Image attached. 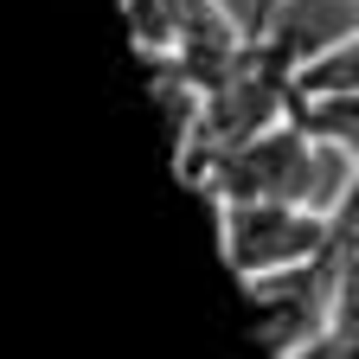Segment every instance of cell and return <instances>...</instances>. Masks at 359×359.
I'll use <instances>...</instances> for the list:
<instances>
[{"mask_svg":"<svg viewBox=\"0 0 359 359\" xmlns=\"http://www.w3.org/2000/svg\"><path fill=\"white\" fill-rule=\"evenodd\" d=\"M340 187H346V154L327 148L321 135H308L295 116L231 142L193 180V193L212 205H224V199H289V205H327V212H334Z\"/></svg>","mask_w":359,"mask_h":359,"instance_id":"obj_1","label":"cell"},{"mask_svg":"<svg viewBox=\"0 0 359 359\" xmlns=\"http://www.w3.org/2000/svg\"><path fill=\"white\" fill-rule=\"evenodd\" d=\"M218 238H224V257H231L238 283H244V276H263V269L308 263V257L334 250V212L289 205V199H224Z\"/></svg>","mask_w":359,"mask_h":359,"instance_id":"obj_2","label":"cell"},{"mask_svg":"<svg viewBox=\"0 0 359 359\" xmlns=\"http://www.w3.org/2000/svg\"><path fill=\"white\" fill-rule=\"evenodd\" d=\"M244 302H250L257 340L276 359H295L302 346H314L334 327V250L308 257V263L263 269V276H244Z\"/></svg>","mask_w":359,"mask_h":359,"instance_id":"obj_3","label":"cell"},{"mask_svg":"<svg viewBox=\"0 0 359 359\" xmlns=\"http://www.w3.org/2000/svg\"><path fill=\"white\" fill-rule=\"evenodd\" d=\"M173 13H180V45H173V58L187 65L199 83H212L224 65L238 58L250 20H231L224 0H173Z\"/></svg>","mask_w":359,"mask_h":359,"instance_id":"obj_4","label":"cell"},{"mask_svg":"<svg viewBox=\"0 0 359 359\" xmlns=\"http://www.w3.org/2000/svg\"><path fill=\"white\" fill-rule=\"evenodd\" d=\"M295 97H359V26L327 39L302 71H295Z\"/></svg>","mask_w":359,"mask_h":359,"instance_id":"obj_5","label":"cell"},{"mask_svg":"<svg viewBox=\"0 0 359 359\" xmlns=\"http://www.w3.org/2000/svg\"><path fill=\"white\" fill-rule=\"evenodd\" d=\"M327 334L359 359V238H334V327Z\"/></svg>","mask_w":359,"mask_h":359,"instance_id":"obj_6","label":"cell"},{"mask_svg":"<svg viewBox=\"0 0 359 359\" xmlns=\"http://www.w3.org/2000/svg\"><path fill=\"white\" fill-rule=\"evenodd\" d=\"M122 26L135 39V52L142 58H167L180 45V13L173 0H122Z\"/></svg>","mask_w":359,"mask_h":359,"instance_id":"obj_7","label":"cell"},{"mask_svg":"<svg viewBox=\"0 0 359 359\" xmlns=\"http://www.w3.org/2000/svg\"><path fill=\"white\" fill-rule=\"evenodd\" d=\"M295 359H353V353H346V346H340L334 334H321V340H314V346H302Z\"/></svg>","mask_w":359,"mask_h":359,"instance_id":"obj_8","label":"cell"},{"mask_svg":"<svg viewBox=\"0 0 359 359\" xmlns=\"http://www.w3.org/2000/svg\"><path fill=\"white\" fill-rule=\"evenodd\" d=\"M289 7V0H250V26H263V20H276Z\"/></svg>","mask_w":359,"mask_h":359,"instance_id":"obj_9","label":"cell"}]
</instances>
